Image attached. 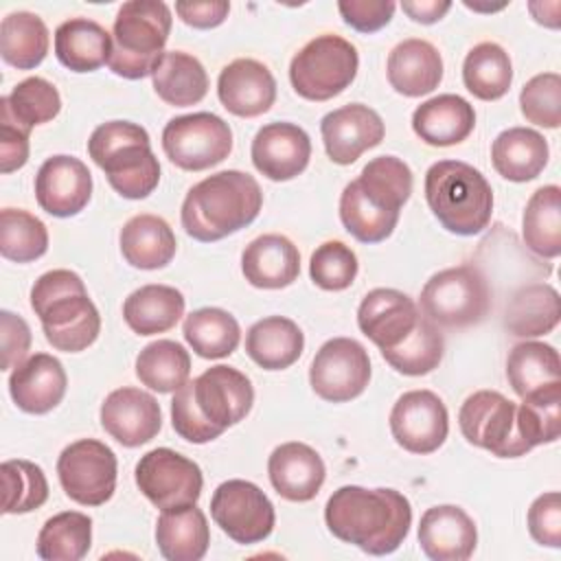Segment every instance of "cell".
<instances>
[{
    "label": "cell",
    "instance_id": "cell-1",
    "mask_svg": "<svg viewBox=\"0 0 561 561\" xmlns=\"http://www.w3.org/2000/svg\"><path fill=\"white\" fill-rule=\"evenodd\" d=\"M324 522L340 541L379 557L394 552L408 537L412 506L394 489L346 484L327 500Z\"/></svg>",
    "mask_w": 561,
    "mask_h": 561
},
{
    "label": "cell",
    "instance_id": "cell-2",
    "mask_svg": "<svg viewBox=\"0 0 561 561\" xmlns=\"http://www.w3.org/2000/svg\"><path fill=\"white\" fill-rule=\"evenodd\" d=\"M252 403V381L241 370L217 364L175 390L171 425L180 438L204 445L243 421Z\"/></svg>",
    "mask_w": 561,
    "mask_h": 561
},
{
    "label": "cell",
    "instance_id": "cell-3",
    "mask_svg": "<svg viewBox=\"0 0 561 561\" xmlns=\"http://www.w3.org/2000/svg\"><path fill=\"white\" fill-rule=\"evenodd\" d=\"M412 193V171L397 156L373 158L340 195V219L362 243H379L397 228Z\"/></svg>",
    "mask_w": 561,
    "mask_h": 561
},
{
    "label": "cell",
    "instance_id": "cell-4",
    "mask_svg": "<svg viewBox=\"0 0 561 561\" xmlns=\"http://www.w3.org/2000/svg\"><path fill=\"white\" fill-rule=\"evenodd\" d=\"M263 206L259 182L243 171L213 173L188 188L182 202V228L202 243L219 241L250 226Z\"/></svg>",
    "mask_w": 561,
    "mask_h": 561
},
{
    "label": "cell",
    "instance_id": "cell-5",
    "mask_svg": "<svg viewBox=\"0 0 561 561\" xmlns=\"http://www.w3.org/2000/svg\"><path fill=\"white\" fill-rule=\"evenodd\" d=\"M31 307L37 313L46 342L64 353L92 346L101 333V316L77 272L50 270L31 287Z\"/></svg>",
    "mask_w": 561,
    "mask_h": 561
},
{
    "label": "cell",
    "instance_id": "cell-6",
    "mask_svg": "<svg viewBox=\"0 0 561 561\" xmlns=\"http://www.w3.org/2000/svg\"><path fill=\"white\" fill-rule=\"evenodd\" d=\"M88 153L107 175L110 186L127 197L142 199L160 182V162L151 151L145 127L131 121H110L99 125L90 140Z\"/></svg>",
    "mask_w": 561,
    "mask_h": 561
},
{
    "label": "cell",
    "instance_id": "cell-7",
    "mask_svg": "<svg viewBox=\"0 0 561 561\" xmlns=\"http://www.w3.org/2000/svg\"><path fill=\"white\" fill-rule=\"evenodd\" d=\"M425 199L440 226L454 234L473 237L491 221V184L467 162H434L425 173Z\"/></svg>",
    "mask_w": 561,
    "mask_h": 561
},
{
    "label": "cell",
    "instance_id": "cell-8",
    "mask_svg": "<svg viewBox=\"0 0 561 561\" xmlns=\"http://www.w3.org/2000/svg\"><path fill=\"white\" fill-rule=\"evenodd\" d=\"M171 9L162 0H129L114 20L110 70L123 79H142L164 55L171 33Z\"/></svg>",
    "mask_w": 561,
    "mask_h": 561
},
{
    "label": "cell",
    "instance_id": "cell-9",
    "mask_svg": "<svg viewBox=\"0 0 561 561\" xmlns=\"http://www.w3.org/2000/svg\"><path fill=\"white\" fill-rule=\"evenodd\" d=\"M419 309L436 327H473L480 324L491 309V289L476 265L447 267L423 285Z\"/></svg>",
    "mask_w": 561,
    "mask_h": 561
},
{
    "label": "cell",
    "instance_id": "cell-10",
    "mask_svg": "<svg viewBox=\"0 0 561 561\" xmlns=\"http://www.w3.org/2000/svg\"><path fill=\"white\" fill-rule=\"evenodd\" d=\"M359 68L357 48L333 33L307 42L289 64V81L307 101H329L344 92Z\"/></svg>",
    "mask_w": 561,
    "mask_h": 561
},
{
    "label": "cell",
    "instance_id": "cell-11",
    "mask_svg": "<svg viewBox=\"0 0 561 561\" xmlns=\"http://www.w3.org/2000/svg\"><path fill=\"white\" fill-rule=\"evenodd\" d=\"M462 436L497 458H519L530 451L517 427V403L497 390H478L458 412Z\"/></svg>",
    "mask_w": 561,
    "mask_h": 561
},
{
    "label": "cell",
    "instance_id": "cell-12",
    "mask_svg": "<svg viewBox=\"0 0 561 561\" xmlns=\"http://www.w3.org/2000/svg\"><path fill=\"white\" fill-rule=\"evenodd\" d=\"M167 158L184 171H204L224 162L232 151L230 125L210 112L171 118L162 129Z\"/></svg>",
    "mask_w": 561,
    "mask_h": 561
},
{
    "label": "cell",
    "instance_id": "cell-13",
    "mask_svg": "<svg viewBox=\"0 0 561 561\" xmlns=\"http://www.w3.org/2000/svg\"><path fill=\"white\" fill-rule=\"evenodd\" d=\"M118 462L114 451L96 438H79L57 458V476L64 493L81 506L105 504L116 489Z\"/></svg>",
    "mask_w": 561,
    "mask_h": 561
},
{
    "label": "cell",
    "instance_id": "cell-14",
    "mask_svg": "<svg viewBox=\"0 0 561 561\" xmlns=\"http://www.w3.org/2000/svg\"><path fill=\"white\" fill-rule=\"evenodd\" d=\"M134 476L140 493L160 511L195 504L204 486L199 465L169 447L147 451Z\"/></svg>",
    "mask_w": 561,
    "mask_h": 561
},
{
    "label": "cell",
    "instance_id": "cell-15",
    "mask_svg": "<svg viewBox=\"0 0 561 561\" xmlns=\"http://www.w3.org/2000/svg\"><path fill=\"white\" fill-rule=\"evenodd\" d=\"M210 515L232 541L243 546L267 539L276 522L270 497L248 480L221 482L210 497Z\"/></svg>",
    "mask_w": 561,
    "mask_h": 561
},
{
    "label": "cell",
    "instance_id": "cell-16",
    "mask_svg": "<svg viewBox=\"0 0 561 561\" xmlns=\"http://www.w3.org/2000/svg\"><path fill=\"white\" fill-rule=\"evenodd\" d=\"M370 381L368 351L353 337L327 340L309 368L313 392L329 403H344L359 397Z\"/></svg>",
    "mask_w": 561,
    "mask_h": 561
},
{
    "label": "cell",
    "instance_id": "cell-17",
    "mask_svg": "<svg viewBox=\"0 0 561 561\" xmlns=\"http://www.w3.org/2000/svg\"><path fill=\"white\" fill-rule=\"evenodd\" d=\"M390 432L399 447L410 454L436 451L449 432V414L432 390L403 392L390 412Z\"/></svg>",
    "mask_w": 561,
    "mask_h": 561
},
{
    "label": "cell",
    "instance_id": "cell-18",
    "mask_svg": "<svg viewBox=\"0 0 561 561\" xmlns=\"http://www.w3.org/2000/svg\"><path fill=\"white\" fill-rule=\"evenodd\" d=\"M423 311L403 291L390 287L370 289L359 309V331L383 353L401 346L423 322Z\"/></svg>",
    "mask_w": 561,
    "mask_h": 561
},
{
    "label": "cell",
    "instance_id": "cell-19",
    "mask_svg": "<svg viewBox=\"0 0 561 561\" xmlns=\"http://www.w3.org/2000/svg\"><path fill=\"white\" fill-rule=\"evenodd\" d=\"M101 425L123 447H140L162 427L160 403L140 388H116L101 403Z\"/></svg>",
    "mask_w": 561,
    "mask_h": 561
},
{
    "label": "cell",
    "instance_id": "cell-20",
    "mask_svg": "<svg viewBox=\"0 0 561 561\" xmlns=\"http://www.w3.org/2000/svg\"><path fill=\"white\" fill-rule=\"evenodd\" d=\"M35 197L53 217L79 215L92 197V173L75 156H53L35 175Z\"/></svg>",
    "mask_w": 561,
    "mask_h": 561
},
{
    "label": "cell",
    "instance_id": "cell-21",
    "mask_svg": "<svg viewBox=\"0 0 561 561\" xmlns=\"http://www.w3.org/2000/svg\"><path fill=\"white\" fill-rule=\"evenodd\" d=\"M320 134L327 156L335 164H353L364 151L383 140L386 127L373 107L351 103L329 112L320 121Z\"/></svg>",
    "mask_w": 561,
    "mask_h": 561
},
{
    "label": "cell",
    "instance_id": "cell-22",
    "mask_svg": "<svg viewBox=\"0 0 561 561\" xmlns=\"http://www.w3.org/2000/svg\"><path fill=\"white\" fill-rule=\"evenodd\" d=\"M250 156L261 175L272 182H287L307 169L311 140L294 123H267L252 138Z\"/></svg>",
    "mask_w": 561,
    "mask_h": 561
},
{
    "label": "cell",
    "instance_id": "cell-23",
    "mask_svg": "<svg viewBox=\"0 0 561 561\" xmlns=\"http://www.w3.org/2000/svg\"><path fill=\"white\" fill-rule=\"evenodd\" d=\"M217 96L230 114L254 118L274 105L276 81L265 64L241 57L221 68L217 79Z\"/></svg>",
    "mask_w": 561,
    "mask_h": 561
},
{
    "label": "cell",
    "instance_id": "cell-24",
    "mask_svg": "<svg viewBox=\"0 0 561 561\" xmlns=\"http://www.w3.org/2000/svg\"><path fill=\"white\" fill-rule=\"evenodd\" d=\"M68 377L61 362L48 353H35L18 364L9 375L13 403L28 414H46L66 394Z\"/></svg>",
    "mask_w": 561,
    "mask_h": 561
},
{
    "label": "cell",
    "instance_id": "cell-25",
    "mask_svg": "<svg viewBox=\"0 0 561 561\" xmlns=\"http://www.w3.org/2000/svg\"><path fill=\"white\" fill-rule=\"evenodd\" d=\"M267 476L280 497L289 502H309L322 489L327 469L313 447L289 440L270 454Z\"/></svg>",
    "mask_w": 561,
    "mask_h": 561
},
{
    "label": "cell",
    "instance_id": "cell-26",
    "mask_svg": "<svg viewBox=\"0 0 561 561\" xmlns=\"http://www.w3.org/2000/svg\"><path fill=\"white\" fill-rule=\"evenodd\" d=\"M419 543L434 561H467L476 550L478 530L460 506L440 504L421 515Z\"/></svg>",
    "mask_w": 561,
    "mask_h": 561
},
{
    "label": "cell",
    "instance_id": "cell-27",
    "mask_svg": "<svg viewBox=\"0 0 561 561\" xmlns=\"http://www.w3.org/2000/svg\"><path fill=\"white\" fill-rule=\"evenodd\" d=\"M241 272L252 287L283 289L300 274V252L285 234H261L245 245Z\"/></svg>",
    "mask_w": 561,
    "mask_h": 561
},
{
    "label": "cell",
    "instance_id": "cell-28",
    "mask_svg": "<svg viewBox=\"0 0 561 561\" xmlns=\"http://www.w3.org/2000/svg\"><path fill=\"white\" fill-rule=\"evenodd\" d=\"M388 81L403 96H423L438 88L443 79V57L427 39L410 37L399 42L388 55Z\"/></svg>",
    "mask_w": 561,
    "mask_h": 561
},
{
    "label": "cell",
    "instance_id": "cell-29",
    "mask_svg": "<svg viewBox=\"0 0 561 561\" xmlns=\"http://www.w3.org/2000/svg\"><path fill=\"white\" fill-rule=\"evenodd\" d=\"M476 127L473 105L458 94H438L412 114L414 134L432 147H451L469 138Z\"/></svg>",
    "mask_w": 561,
    "mask_h": 561
},
{
    "label": "cell",
    "instance_id": "cell-30",
    "mask_svg": "<svg viewBox=\"0 0 561 561\" xmlns=\"http://www.w3.org/2000/svg\"><path fill=\"white\" fill-rule=\"evenodd\" d=\"M156 543L169 561H199L210 543L206 515L195 504L162 511L156 522Z\"/></svg>",
    "mask_w": 561,
    "mask_h": 561
},
{
    "label": "cell",
    "instance_id": "cell-31",
    "mask_svg": "<svg viewBox=\"0 0 561 561\" xmlns=\"http://www.w3.org/2000/svg\"><path fill=\"white\" fill-rule=\"evenodd\" d=\"M548 142L530 127H508L491 145L495 171L511 182L535 180L548 164Z\"/></svg>",
    "mask_w": 561,
    "mask_h": 561
},
{
    "label": "cell",
    "instance_id": "cell-32",
    "mask_svg": "<svg viewBox=\"0 0 561 561\" xmlns=\"http://www.w3.org/2000/svg\"><path fill=\"white\" fill-rule=\"evenodd\" d=\"M123 259L138 270H160L175 256V234L158 215H134L121 228Z\"/></svg>",
    "mask_w": 561,
    "mask_h": 561
},
{
    "label": "cell",
    "instance_id": "cell-33",
    "mask_svg": "<svg viewBox=\"0 0 561 561\" xmlns=\"http://www.w3.org/2000/svg\"><path fill=\"white\" fill-rule=\"evenodd\" d=\"M55 55L72 72H94L110 61L112 35L94 20L70 18L55 31Z\"/></svg>",
    "mask_w": 561,
    "mask_h": 561
},
{
    "label": "cell",
    "instance_id": "cell-34",
    "mask_svg": "<svg viewBox=\"0 0 561 561\" xmlns=\"http://www.w3.org/2000/svg\"><path fill=\"white\" fill-rule=\"evenodd\" d=\"M305 348L300 327L285 316H267L254 322L245 335V353L263 370L289 368Z\"/></svg>",
    "mask_w": 561,
    "mask_h": 561
},
{
    "label": "cell",
    "instance_id": "cell-35",
    "mask_svg": "<svg viewBox=\"0 0 561 561\" xmlns=\"http://www.w3.org/2000/svg\"><path fill=\"white\" fill-rule=\"evenodd\" d=\"M186 300L171 285H142L123 302V318L138 335H156L173 329L184 316Z\"/></svg>",
    "mask_w": 561,
    "mask_h": 561
},
{
    "label": "cell",
    "instance_id": "cell-36",
    "mask_svg": "<svg viewBox=\"0 0 561 561\" xmlns=\"http://www.w3.org/2000/svg\"><path fill=\"white\" fill-rule=\"evenodd\" d=\"M561 318L559 291L548 283L519 287L504 313V327L515 337H539L550 333Z\"/></svg>",
    "mask_w": 561,
    "mask_h": 561
},
{
    "label": "cell",
    "instance_id": "cell-37",
    "mask_svg": "<svg viewBox=\"0 0 561 561\" xmlns=\"http://www.w3.org/2000/svg\"><path fill=\"white\" fill-rule=\"evenodd\" d=\"M156 94L175 107L199 103L208 92V75L202 61L184 50H169L151 72Z\"/></svg>",
    "mask_w": 561,
    "mask_h": 561
},
{
    "label": "cell",
    "instance_id": "cell-38",
    "mask_svg": "<svg viewBox=\"0 0 561 561\" xmlns=\"http://www.w3.org/2000/svg\"><path fill=\"white\" fill-rule=\"evenodd\" d=\"M522 237L526 248L541 259L561 254V188L557 184L530 195L522 217Z\"/></svg>",
    "mask_w": 561,
    "mask_h": 561
},
{
    "label": "cell",
    "instance_id": "cell-39",
    "mask_svg": "<svg viewBox=\"0 0 561 561\" xmlns=\"http://www.w3.org/2000/svg\"><path fill=\"white\" fill-rule=\"evenodd\" d=\"M48 28L37 13L13 11L0 24V55L18 68L31 70L39 66L48 53Z\"/></svg>",
    "mask_w": 561,
    "mask_h": 561
},
{
    "label": "cell",
    "instance_id": "cell-40",
    "mask_svg": "<svg viewBox=\"0 0 561 561\" xmlns=\"http://www.w3.org/2000/svg\"><path fill=\"white\" fill-rule=\"evenodd\" d=\"M465 88L480 101L502 99L513 83V66L508 53L495 42L476 44L462 64Z\"/></svg>",
    "mask_w": 561,
    "mask_h": 561
},
{
    "label": "cell",
    "instance_id": "cell-41",
    "mask_svg": "<svg viewBox=\"0 0 561 561\" xmlns=\"http://www.w3.org/2000/svg\"><path fill=\"white\" fill-rule=\"evenodd\" d=\"M188 346L204 359H221L237 351L241 340L239 322L219 307H202L186 316L182 327Z\"/></svg>",
    "mask_w": 561,
    "mask_h": 561
},
{
    "label": "cell",
    "instance_id": "cell-42",
    "mask_svg": "<svg viewBox=\"0 0 561 561\" xmlns=\"http://www.w3.org/2000/svg\"><path fill=\"white\" fill-rule=\"evenodd\" d=\"M506 379L517 397H526L548 383L561 381V359L554 346L526 340L511 348Z\"/></svg>",
    "mask_w": 561,
    "mask_h": 561
},
{
    "label": "cell",
    "instance_id": "cell-43",
    "mask_svg": "<svg viewBox=\"0 0 561 561\" xmlns=\"http://www.w3.org/2000/svg\"><path fill=\"white\" fill-rule=\"evenodd\" d=\"M191 355L173 340H156L147 344L136 357V377L142 386L167 394L175 392L188 381Z\"/></svg>",
    "mask_w": 561,
    "mask_h": 561
},
{
    "label": "cell",
    "instance_id": "cell-44",
    "mask_svg": "<svg viewBox=\"0 0 561 561\" xmlns=\"http://www.w3.org/2000/svg\"><path fill=\"white\" fill-rule=\"evenodd\" d=\"M92 546V519L79 511L48 517L37 535V554L44 561H79Z\"/></svg>",
    "mask_w": 561,
    "mask_h": 561
},
{
    "label": "cell",
    "instance_id": "cell-45",
    "mask_svg": "<svg viewBox=\"0 0 561 561\" xmlns=\"http://www.w3.org/2000/svg\"><path fill=\"white\" fill-rule=\"evenodd\" d=\"M517 427L526 445L533 449L554 443L561 434V381L548 383L526 397L517 405Z\"/></svg>",
    "mask_w": 561,
    "mask_h": 561
},
{
    "label": "cell",
    "instance_id": "cell-46",
    "mask_svg": "<svg viewBox=\"0 0 561 561\" xmlns=\"http://www.w3.org/2000/svg\"><path fill=\"white\" fill-rule=\"evenodd\" d=\"M48 250V230L42 219L22 208L0 213V254L7 261L31 263Z\"/></svg>",
    "mask_w": 561,
    "mask_h": 561
},
{
    "label": "cell",
    "instance_id": "cell-47",
    "mask_svg": "<svg viewBox=\"0 0 561 561\" xmlns=\"http://www.w3.org/2000/svg\"><path fill=\"white\" fill-rule=\"evenodd\" d=\"M2 513L22 515L39 508L48 500V482L31 460H4L2 462Z\"/></svg>",
    "mask_w": 561,
    "mask_h": 561
},
{
    "label": "cell",
    "instance_id": "cell-48",
    "mask_svg": "<svg viewBox=\"0 0 561 561\" xmlns=\"http://www.w3.org/2000/svg\"><path fill=\"white\" fill-rule=\"evenodd\" d=\"M443 353L445 340L440 329L430 318H423L419 329L401 346L383 353V359L401 375L421 377L438 368Z\"/></svg>",
    "mask_w": 561,
    "mask_h": 561
},
{
    "label": "cell",
    "instance_id": "cell-49",
    "mask_svg": "<svg viewBox=\"0 0 561 561\" xmlns=\"http://www.w3.org/2000/svg\"><path fill=\"white\" fill-rule=\"evenodd\" d=\"M0 103H4L11 116L26 129L53 121L61 110L59 90L42 77H28L20 81L11 94L0 99Z\"/></svg>",
    "mask_w": 561,
    "mask_h": 561
},
{
    "label": "cell",
    "instance_id": "cell-50",
    "mask_svg": "<svg viewBox=\"0 0 561 561\" xmlns=\"http://www.w3.org/2000/svg\"><path fill=\"white\" fill-rule=\"evenodd\" d=\"M359 263L355 252L342 241H324L309 261L311 280L327 291H342L353 285Z\"/></svg>",
    "mask_w": 561,
    "mask_h": 561
},
{
    "label": "cell",
    "instance_id": "cell-51",
    "mask_svg": "<svg viewBox=\"0 0 561 561\" xmlns=\"http://www.w3.org/2000/svg\"><path fill=\"white\" fill-rule=\"evenodd\" d=\"M519 110L528 123L557 129L561 125V77L541 72L528 79L519 92Z\"/></svg>",
    "mask_w": 561,
    "mask_h": 561
},
{
    "label": "cell",
    "instance_id": "cell-52",
    "mask_svg": "<svg viewBox=\"0 0 561 561\" xmlns=\"http://www.w3.org/2000/svg\"><path fill=\"white\" fill-rule=\"evenodd\" d=\"M528 530H530V537L541 546H548V548L561 546V495H559V491H548L530 504Z\"/></svg>",
    "mask_w": 561,
    "mask_h": 561
},
{
    "label": "cell",
    "instance_id": "cell-53",
    "mask_svg": "<svg viewBox=\"0 0 561 561\" xmlns=\"http://www.w3.org/2000/svg\"><path fill=\"white\" fill-rule=\"evenodd\" d=\"M28 134L24 125H20L9 107L0 103V171L11 173L26 164L28 160Z\"/></svg>",
    "mask_w": 561,
    "mask_h": 561
},
{
    "label": "cell",
    "instance_id": "cell-54",
    "mask_svg": "<svg viewBox=\"0 0 561 561\" xmlns=\"http://www.w3.org/2000/svg\"><path fill=\"white\" fill-rule=\"evenodd\" d=\"M397 4L390 0H340L337 11L344 22L359 33H375L383 28L392 15Z\"/></svg>",
    "mask_w": 561,
    "mask_h": 561
},
{
    "label": "cell",
    "instance_id": "cell-55",
    "mask_svg": "<svg viewBox=\"0 0 561 561\" xmlns=\"http://www.w3.org/2000/svg\"><path fill=\"white\" fill-rule=\"evenodd\" d=\"M0 344H2V370H11L22 364L31 348V329L26 320L13 311H0Z\"/></svg>",
    "mask_w": 561,
    "mask_h": 561
},
{
    "label": "cell",
    "instance_id": "cell-56",
    "mask_svg": "<svg viewBox=\"0 0 561 561\" xmlns=\"http://www.w3.org/2000/svg\"><path fill=\"white\" fill-rule=\"evenodd\" d=\"M175 13L180 20L193 28H215L219 26L228 13L230 2L226 0H206V2H175Z\"/></svg>",
    "mask_w": 561,
    "mask_h": 561
},
{
    "label": "cell",
    "instance_id": "cell-57",
    "mask_svg": "<svg viewBox=\"0 0 561 561\" xmlns=\"http://www.w3.org/2000/svg\"><path fill=\"white\" fill-rule=\"evenodd\" d=\"M401 9L414 22L434 24L451 9V2H447V0H403Z\"/></svg>",
    "mask_w": 561,
    "mask_h": 561
}]
</instances>
